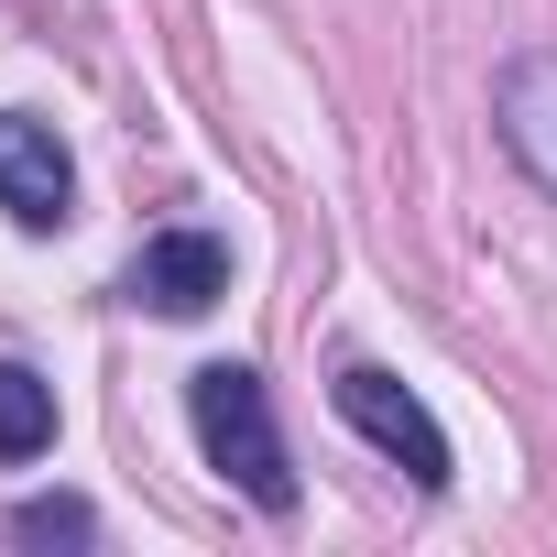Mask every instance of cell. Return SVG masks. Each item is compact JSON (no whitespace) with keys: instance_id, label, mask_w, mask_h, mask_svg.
Listing matches in <instances>:
<instances>
[{"instance_id":"1","label":"cell","mask_w":557,"mask_h":557,"mask_svg":"<svg viewBox=\"0 0 557 557\" xmlns=\"http://www.w3.org/2000/svg\"><path fill=\"white\" fill-rule=\"evenodd\" d=\"M186 416H197V448H208V470H219L240 503H262V513H296V459H285V426H273V394H262V372H240V361H208V372H186Z\"/></svg>"},{"instance_id":"2","label":"cell","mask_w":557,"mask_h":557,"mask_svg":"<svg viewBox=\"0 0 557 557\" xmlns=\"http://www.w3.org/2000/svg\"><path fill=\"white\" fill-rule=\"evenodd\" d=\"M329 394H339V416H350V426H361V437H372V448H383V459H394L416 492H448V470H459V459H448V426H437V416H426V405H416L394 372L350 361Z\"/></svg>"},{"instance_id":"3","label":"cell","mask_w":557,"mask_h":557,"mask_svg":"<svg viewBox=\"0 0 557 557\" xmlns=\"http://www.w3.org/2000/svg\"><path fill=\"white\" fill-rule=\"evenodd\" d=\"M0 208H12V230H34V240L77 219V164H66L55 121H34V110H0Z\"/></svg>"},{"instance_id":"4","label":"cell","mask_w":557,"mask_h":557,"mask_svg":"<svg viewBox=\"0 0 557 557\" xmlns=\"http://www.w3.org/2000/svg\"><path fill=\"white\" fill-rule=\"evenodd\" d=\"M219 296H230V251H219L208 230H153V240H143L132 307H153V318H208Z\"/></svg>"},{"instance_id":"5","label":"cell","mask_w":557,"mask_h":557,"mask_svg":"<svg viewBox=\"0 0 557 557\" xmlns=\"http://www.w3.org/2000/svg\"><path fill=\"white\" fill-rule=\"evenodd\" d=\"M492 121H503V153L557 197V55H513L492 88Z\"/></svg>"},{"instance_id":"6","label":"cell","mask_w":557,"mask_h":557,"mask_svg":"<svg viewBox=\"0 0 557 557\" xmlns=\"http://www.w3.org/2000/svg\"><path fill=\"white\" fill-rule=\"evenodd\" d=\"M55 448V383L34 361H0V470H23Z\"/></svg>"},{"instance_id":"7","label":"cell","mask_w":557,"mask_h":557,"mask_svg":"<svg viewBox=\"0 0 557 557\" xmlns=\"http://www.w3.org/2000/svg\"><path fill=\"white\" fill-rule=\"evenodd\" d=\"M12 535H23V546H88V535H99V513H88V503H23V513H12Z\"/></svg>"}]
</instances>
